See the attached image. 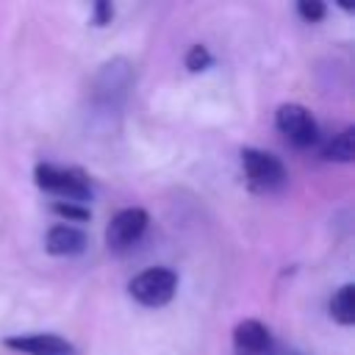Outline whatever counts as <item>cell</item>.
<instances>
[{"label": "cell", "instance_id": "5", "mask_svg": "<svg viewBox=\"0 0 355 355\" xmlns=\"http://www.w3.org/2000/svg\"><path fill=\"white\" fill-rule=\"evenodd\" d=\"M147 225H150V216H147L144 208H136V205H133V208L116 211L114 219H111L108 227H105V244H108V250H111V252H125V250H130V247L144 236Z\"/></svg>", "mask_w": 355, "mask_h": 355}, {"label": "cell", "instance_id": "15", "mask_svg": "<svg viewBox=\"0 0 355 355\" xmlns=\"http://www.w3.org/2000/svg\"><path fill=\"white\" fill-rule=\"evenodd\" d=\"M111 17H114V6H111V3H103V0L94 3V25L103 28V25L111 22Z\"/></svg>", "mask_w": 355, "mask_h": 355}, {"label": "cell", "instance_id": "2", "mask_svg": "<svg viewBox=\"0 0 355 355\" xmlns=\"http://www.w3.org/2000/svg\"><path fill=\"white\" fill-rule=\"evenodd\" d=\"M241 166H244L247 183L255 191H263V194L280 191L286 186V180H288V172L280 164V158H275L272 153L255 150V147H244L241 150Z\"/></svg>", "mask_w": 355, "mask_h": 355}, {"label": "cell", "instance_id": "10", "mask_svg": "<svg viewBox=\"0 0 355 355\" xmlns=\"http://www.w3.org/2000/svg\"><path fill=\"white\" fill-rule=\"evenodd\" d=\"M322 155L327 161H336V164H349L355 158V130L347 125L338 133H333V139L324 144Z\"/></svg>", "mask_w": 355, "mask_h": 355}, {"label": "cell", "instance_id": "11", "mask_svg": "<svg viewBox=\"0 0 355 355\" xmlns=\"http://www.w3.org/2000/svg\"><path fill=\"white\" fill-rule=\"evenodd\" d=\"M330 316H333L338 324H344V327L355 324V286H352V283H344V286L330 297Z\"/></svg>", "mask_w": 355, "mask_h": 355}, {"label": "cell", "instance_id": "7", "mask_svg": "<svg viewBox=\"0 0 355 355\" xmlns=\"http://www.w3.org/2000/svg\"><path fill=\"white\" fill-rule=\"evenodd\" d=\"M44 250L50 255H78L86 250V233L75 225H53L44 236Z\"/></svg>", "mask_w": 355, "mask_h": 355}, {"label": "cell", "instance_id": "3", "mask_svg": "<svg viewBox=\"0 0 355 355\" xmlns=\"http://www.w3.org/2000/svg\"><path fill=\"white\" fill-rule=\"evenodd\" d=\"M175 288H178V275L172 269H166V266L144 269V272H139L128 283L130 297L139 305H144V308H161V305H166L175 297Z\"/></svg>", "mask_w": 355, "mask_h": 355}, {"label": "cell", "instance_id": "12", "mask_svg": "<svg viewBox=\"0 0 355 355\" xmlns=\"http://www.w3.org/2000/svg\"><path fill=\"white\" fill-rule=\"evenodd\" d=\"M53 214H58L61 219H67V222H86L92 214H89V208L86 205H80V202H67V200H55L53 205Z\"/></svg>", "mask_w": 355, "mask_h": 355}, {"label": "cell", "instance_id": "6", "mask_svg": "<svg viewBox=\"0 0 355 355\" xmlns=\"http://www.w3.org/2000/svg\"><path fill=\"white\" fill-rule=\"evenodd\" d=\"M3 347L19 355H75V344L55 333H19L3 338Z\"/></svg>", "mask_w": 355, "mask_h": 355}, {"label": "cell", "instance_id": "13", "mask_svg": "<svg viewBox=\"0 0 355 355\" xmlns=\"http://www.w3.org/2000/svg\"><path fill=\"white\" fill-rule=\"evenodd\" d=\"M211 53H208V47L205 44H191V50L186 53V67H189V72H200V69H205V67H211Z\"/></svg>", "mask_w": 355, "mask_h": 355}, {"label": "cell", "instance_id": "14", "mask_svg": "<svg viewBox=\"0 0 355 355\" xmlns=\"http://www.w3.org/2000/svg\"><path fill=\"white\" fill-rule=\"evenodd\" d=\"M297 14H300L305 22H319V19L327 14V6L319 3V0H302V3H297Z\"/></svg>", "mask_w": 355, "mask_h": 355}, {"label": "cell", "instance_id": "1", "mask_svg": "<svg viewBox=\"0 0 355 355\" xmlns=\"http://www.w3.org/2000/svg\"><path fill=\"white\" fill-rule=\"evenodd\" d=\"M33 180L42 191L67 200V202H86L92 197V180L78 166H58V164H36Z\"/></svg>", "mask_w": 355, "mask_h": 355}, {"label": "cell", "instance_id": "4", "mask_svg": "<svg viewBox=\"0 0 355 355\" xmlns=\"http://www.w3.org/2000/svg\"><path fill=\"white\" fill-rule=\"evenodd\" d=\"M275 125L294 147H311L319 139V125L313 114L300 103H283L275 111Z\"/></svg>", "mask_w": 355, "mask_h": 355}, {"label": "cell", "instance_id": "9", "mask_svg": "<svg viewBox=\"0 0 355 355\" xmlns=\"http://www.w3.org/2000/svg\"><path fill=\"white\" fill-rule=\"evenodd\" d=\"M130 86V67L125 61H111L100 69L97 80H94V94L103 100H114L116 94H125V89Z\"/></svg>", "mask_w": 355, "mask_h": 355}, {"label": "cell", "instance_id": "8", "mask_svg": "<svg viewBox=\"0 0 355 355\" xmlns=\"http://www.w3.org/2000/svg\"><path fill=\"white\" fill-rule=\"evenodd\" d=\"M233 341L241 352L247 355H261L272 347V336H269V327L258 319H241L233 330Z\"/></svg>", "mask_w": 355, "mask_h": 355}]
</instances>
